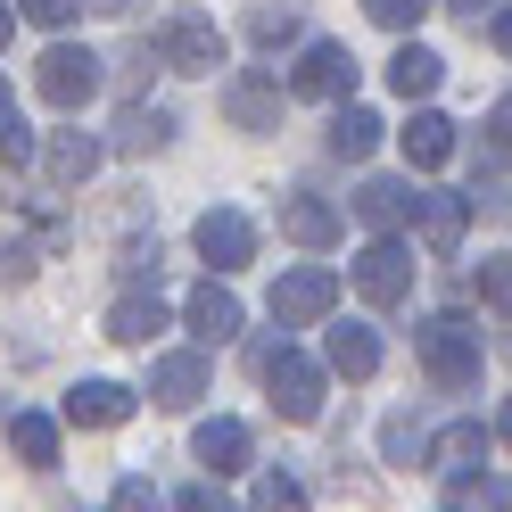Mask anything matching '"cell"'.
I'll use <instances>...</instances> for the list:
<instances>
[{"mask_svg": "<svg viewBox=\"0 0 512 512\" xmlns=\"http://www.w3.org/2000/svg\"><path fill=\"white\" fill-rule=\"evenodd\" d=\"M290 91H298V100H347V91H356V58H347V42H306Z\"/></svg>", "mask_w": 512, "mask_h": 512, "instance_id": "8", "label": "cell"}, {"mask_svg": "<svg viewBox=\"0 0 512 512\" xmlns=\"http://www.w3.org/2000/svg\"><path fill=\"white\" fill-rule=\"evenodd\" d=\"M265 389H273V413L281 422H323V364H306L298 347H265Z\"/></svg>", "mask_w": 512, "mask_h": 512, "instance_id": "3", "label": "cell"}, {"mask_svg": "<svg viewBox=\"0 0 512 512\" xmlns=\"http://www.w3.org/2000/svg\"><path fill=\"white\" fill-rule=\"evenodd\" d=\"M488 42H496V50L512 58V9H496V17H488Z\"/></svg>", "mask_w": 512, "mask_h": 512, "instance_id": "35", "label": "cell"}, {"mask_svg": "<svg viewBox=\"0 0 512 512\" xmlns=\"http://www.w3.org/2000/svg\"><path fill=\"white\" fill-rule=\"evenodd\" d=\"M446 512H512V479H504V471H463V479H446Z\"/></svg>", "mask_w": 512, "mask_h": 512, "instance_id": "23", "label": "cell"}, {"mask_svg": "<svg viewBox=\"0 0 512 512\" xmlns=\"http://www.w3.org/2000/svg\"><path fill=\"white\" fill-rule=\"evenodd\" d=\"M430 9H438V0H364V17H372V25H389V34H405V25H422Z\"/></svg>", "mask_w": 512, "mask_h": 512, "instance_id": "29", "label": "cell"}, {"mask_svg": "<svg viewBox=\"0 0 512 512\" xmlns=\"http://www.w3.org/2000/svg\"><path fill=\"white\" fill-rule=\"evenodd\" d=\"M479 463H488V430H479V422H446V430L430 438V463H422V471L463 479V471H479Z\"/></svg>", "mask_w": 512, "mask_h": 512, "instance_id": "15", "label": "cell"}, {"mask_svg": "<svg viewBox=\"0 0 512 512\" xmlns=\"http://www.w3.org/2000/svg\"><path fill=\"white\" fill-rule=\"evenodd\" d=\"M413 356H422V372L438 380V389H471L479 380V331L463 323V314H430V323L413 331Z\"/></svg>", "mask_w": 512, "mask_h": 512, "instance_id": "1", "label": "cell"}, {"mask_svg": "<svg viewBox=\"0 0 512 512\" xmlns=\"http://www.w3.org/2000/svg\"><path fill=\"white\" fill-rule=\"evenodd\" d=\"M496 133H512V100H504V108H496Z\"/></svg>", "mask_w": 512, "mask_h": 512, "instance_id": "38", "label": "cell"}, {"mask_svg": "<svg viewBox=\"0 0 512 512\" xmlns=\"http://www.w3.org/2000/svg\"><path fill=\"white\" fill-rule=\"evenodd\" d=\"M356 290H364L372 306H405V298H413V248L380 232V240L356 256Z\"/></svg>", "mask_w": 512, "mask_h": 512, "instance_id": "6", "label": "cell"}, {"mask_svg": "<svg viewBox=\"0 0 512 512\" xmlns=\"http://www.w3.org/2000/svg\"><path fill=\"white\" fill-rule=\"evenodd\" d=\"M397 141H405V166H446V157H455V124H446L438 108H422Z\"/></svg>", "mask_w": 512, "mask_h": 512, "instance_id": "24", "label": "cell"}, {"mask_svg": "<svg viewBox=\"0 0 512 512\" xmlns=\"http://www.w3.org/2000/svg\"><path fill=\"white\" fill-rule=\"evenodd\" d=\"M108 512H166V496H157L149 479H116V496H108Z\"/></svg>", "mask_w": 512, "mask_h": 512, "instance_id": "32", "label": "cell"}, {"mask_svg": "<svg viewBox=\"0 0 512 512\" xmlns=\"http://www.w3.org/2000/svg\"><path fill=\"white\" fill-rule=\"evenodd\" d=\"M91 9H133V0H91Z\"/></svg>", "mask_w": 512, "mask_h": 512, "instance_id": "39", "label": "cell"}, {"mask_svg": "<svg viewBox=\"0 0 512 512\" xmlns=\"http://www.w3.org/2000/svg\"><path fill=\"white\" fill-rule=\"evenodd\" d=\"M149 397L166 405V413H190V405L207 397V356H199V347H174V356H157V364H149Z\"/></svg>", "mask_w": 512, "mask_h": 512, "instance_id": "9", "label": "cell"}, {"mask_svg": "<svg viewBox=\"0 0 512 512\" xmlns=\"http://www.w3.org/2000/svg\"><path fill=\"white\" fill-rule=\"evenodd\" d=\"M323 364H331L339 380H372V372H380V331H372V323H339V331L323 339Z\"/></svg>", "mask_w": 512, "mask_h": 512, "instance_id": "16", "label": "cell"}, {"mask_svg": "<svg viewBox=\"0 0 512 512\" xmlns=\"http://www.w3.org/2000/svg\"><path fill=\"white\" fill-rule=\"evenodd\" d=\"M174 512H240V504H232V496H223V488H215V479H190V488L174 496Z\"/></svg>", "mask_w": 512, "mask_h": 512, "instance_id": "33", "label": "cell"}, {"mask_svg": "<svg viewBox=\"0 0 512 512\" xmlns=\"http://www.w3.org/2000/svg\"><path fill=\"white\" fill-rule=\"evenodd\" d=\"M331 306H339V273H331V265H298V273L273 281V323H281V331L323 323Z\"/></svg>", "mask_w": 512, "mask_h": 512, "instance_id": "5", "label": "cell"}, {"mask_svg": "<svg viewBox=\"0 0 512 512\" xmlns=\"http://www.w3.org/2000/svg\"><path fill=\"white\" fill-rule=\"evenodd\" d=\"M479 298L496 314H512V256H479Z\"/></svg>", "mask_w": 512, "mask_h": 512, "instance_id": "31", "label": "cell"}, {"mask_svg": "<svg viewBox=\"0 0 512 512\" xmlns=\"http://www.w3.org/2000/svg\"><path fill=\"white\" fill-rule=\"evenodd\" d=\"M67 422H75V430L133 422V389H124V380H75V389H67Z\"/></svg>", "mask_w": 512, "mask_h": 512, "instance_id": "10", "label": "cell"}, {"mask_svg": "<svg viewBox=\"0 0 512 512\" xmlns=\"http://www.w3.org/2000/svg\"><path fill=\"white\" fill-rule=\"evenodd\" d=\"M9 455H17L25 471H50V463H58V422L34 413V405H17V413H9Z\"/></svg>", "mask_w": 512, "mask_h": 512, "instance_id": "17", "label": "cell"}, {"mask_svg": "<svg viewBox=\"0 0 512 512\" xmlns=\"http://www.w3.org/2000/svg\"><path fill=\"white\" fill-rule=\"evenodd\" d=\"M356 215L372 223V232H397V223H413V215H422V190H413V182H397V174H372V182L356 190Z\"/></svg>", "mask_w": 512, "mask_h": 512, "instance_id": "13", "label": "cell"}, {"mask_svg": "<svg viewBox=\"0 0 512 512\" xmlns=\"http://www.w3.org/2000/svg\"><path fill=\"white\" fill-rule=\"evenodd\" d=\"M463 223H471V199H455V190H422V240H430V256H455L463 248Z\"/></svg>", "mask_w": 512, "mask_h": 512, "instance_id": "19", "label": "cell"}, {"mask_svg": "<svg viewBox=\"0 0 512 512\" xmlns=\"http://www.w3.org/2000/svg\"><path fill=\"white\" fill-rule=\"evenodd\" d=\"M190 455H199L215 479L248 463V422H232V413H215V422H199V438H190Z\"/></svg>", "mask_w": 512, "mask_h": 512, "instance_id": "18", "label": "cell"}, {"mask_svg": "<svg viewBox=\"0 0 512 512\" xmlns=\"http://www.w3.org/2000/svg\"><path fill=\"white\" fill-rule=\"evenodd\" d=\"M182 314H190V331H199L207 347H223V339H240V323H248V314H240V298L223 290V281H199V290L182 298Z\"/></svg>", "mask_w": 512, "mask_h": 512, "instance_id": "14", "label": "cell"}, {"mask_svg": "<svg viewBox=\"0 0 512 512\" xmlns=\"http://www.w3.org/2000/svg\"><path fill=\"white\" fill-rule=\"evenodd\" d=\"M281 240H298V248H331L339 240V207H323V199H281Z\"/></svg>", "mask_w": 512, "mask_h": 512, "instance_id": "20", "label": "cell"}, {"mask_svg": "<svg viewBox=\"0 0 512 512\" xmlns=\"http://www.w3.org/2000/svg\"><path fill=\"white\" fill-rule=\"evenodd\" d=\"M248 512H314L306 504V488L290 471H256V488H248Z\"/></svg>", "mask_w": 512, "mask_h": 512, "instance_id": "27", "label": "cell"}, {"mask_svg": "<svg viewBox=\"0 0 512 512\" xmlns=\"http://www.w3.org/2000/svg\"><path fill=\"white\" fill-rule=\"evenodd\" d=\"M223 116H232L240 133H273V124H281V83H265V75H232V83H223Z\"/></svg>", "mask_w": 512, "mask_h": 512, "instance_id": "12", "label": "cell"}, {"mask_svg": "<svg viewBox=\"0 0 512 512\" xmlns=\"http://www.w3.org/2000/svg\"><path fill=\"white\" fill-rule=\"evenodd\" d=\"M166 133H174V116H166V108H124L116 149H124V157H141V149H166Z\"/></svg>", "mask_w": 512, "mask_h": 512, "instance_id": "26", "label": "cell"}, {"mask_svg": "<svg viewBox=\"0 0 512 512\" xmlns=\"http://www.w3.org/2000/svg\"><path fill=\"white\" fill-rule=\"evenodd\" d=\"M248 34L265 42V50H281V42H298V9H273V0H265V9L248 17Z\"/></svg>", "mask_w": 512, "mask_h": 512, "instance_id": "30", "label": "cell"}, {"mask_svg": "<svg viewBox=\"0 0 512 512\" xmlns=\"http://www.w3.org/2000/svg\"><path fill=\"white\" fill-rule=\"evenodd\" d=\"M58 512H75V504H58Z\"/></svg>", "mask_w": 512, "mask_h": 512, "instance_id": "40", "label": "cell"}, {"mask_svg": "<svg viewBox=\"0 0 512 512\" xmlns=\"http://www.w3.org/2000/svg\"><path fill=\"white\" fill-rule=\"evenodd\" d=\"M380 446H389V463H430V438L405 422V413H389V430H380Z\"/></svg>", "mask_w": 512, "mask_h": 512, "instance_id": "28", "label": "cell"}, {"mask_svg": "<svg viewBox=\"0 0 512 512\" xmlns=\"http://www.w3.org/2000/svg\"><path fill=\"white\" fill-rule=\"evenodd\" d=\"M157 331H166V306H157V290L141 298V290H124L116 306H108V339H124V347H149Z\"/></svg>", "mask_w": 512, "mask_h": 512, "instance_id": "21", "label": "cell"}, {"mask_svg": "<svg viewBox=\"0 0 512 512\" xmlns=\"http://www.w3.org/2000/svg\"><path fill=\"white\" fill-rule=\"evenodd\" d=\"M17 9H25V17H34V25H67V17L83 9V0H17Z\"/></svg>", "mask_w": 512, "mask_h": 512, "instance_id": "34", "label": "cell"}, {"mask_svg": "<svg viewBox=\"0 0 512 512\" xmlns=\"http://www.w3.org/2000/svg\"><path fill=\"white\" fill-rule=\"evenodd\" d=\"M91 174H100V141L91 133H50L42 141V182L50 190H83Z\"/></svg>", "mask_w": 512, "mask_h": 512, "instance_id": "11", "label": "cell"}, {"mask_svg": "<svg viewBox=\"0 0 512 512\" xmlns=\"http://www.w3.org/2000/svg\"><path fill=\"white\" fill-rule=\"evenodd\" d=\"M34 91H42L58 116H83L91 100H100V58H91L83 42H50L42 67H34Z\"/></svg>", "mask_w": 512, "mask_h": 512, "instance_id": "2", "label": "cell"}, {"mask_svg": "<svg viewBox=\"0 0 512 512\" xmlns=\"http://www.w3.org/2000/svg\"><path fill=\"white\" fill-rule=\"evenodd\" d=\"M496 438H504V446H512V405H504V413H496Z\"/></svg>", "mask_w": 512, "mask_h": 512, "instance_id": "37", "label": "cell"}, {"mask_svg": "<svg viewBox=\"0 0 512 512\" xmlns=\"http://www.w3.org/2000/svg\"><path fill=\"white\" fill-rule=\"evenodd\" d=\"M199 256H207L215 273L256 265V223H248L240 207H207V215H199Z\"/></svg>", "mask_w": 512, "mask_h": 512, "instance_id": "7", "label": "cell"}, {"mask_svg": "<svg viewBox=\"0 0 512 512\" xmlns=\"http://www.w3.org/2000/svg\"><path fill=\"white\" fill-rule=\"evenodd\" d=\"M446 9H455V17H471V25H479V17H496V0H446Z\"/></svg>", "mask_w": 512, "mask_h": 512, "instance_id": "36", "label": "cell"}, {"mask_svg": "<svg viewBox=\"0 0 512 512\" xmlns=\"http://www.w3.org/2000/svg\"><path fill=\"white\" fill-rule=\"evenodd\" d=\"M331 149H339V157H372V149H380V116L347 100V108L331 116Z\"/></svg>", "mask_w": 512, "mask_h": 512, "instance_id": "25", "label": "cell"}, {"mask_svg": "<svg viewBox=\"0 0 512 512\" xmlns=\"http://www.w3.org/2000/svg\"><path fill=\"white\" fill-rule=\"evenodd\" d=\"M157 67H174V75H215L223 58H232V42L215 34V17H166L157 25V42H149Z\"/></svg>", "mask_w": 512, "mask_h": 512, "instance_id": "4", "label": "cell"}, {"mask_svg": "<svg viewBox=\"0 0 512 512\" xmlns=\"http://www.w3.org/2000/svg\"><path fill=\"white\" fill-rule=\"evenodd\" d=\"M438 75H446V58H438V50H422V42H405V50L389 58V91H397V100H430Z\"/></svg>", "mask_w": 512, "mask_h": 512, "instance_id": "22", "label": "cell"}]
</instances>
